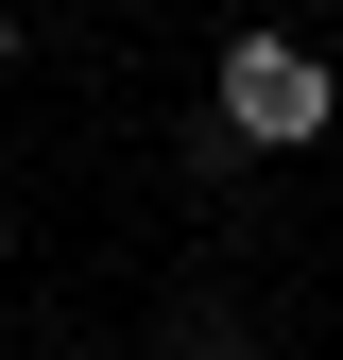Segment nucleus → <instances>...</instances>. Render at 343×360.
<instances>
[{
  "label": "nucleus",
  "instance_id": "nucleus-1",
  "mask_svg": "<svg viewBox=\"0 0 343 360\" xmlns=\"http://www.w3.org/2000/svg\"><path fill=\"white\" fill-rule=\"evenodd\" d=\"M343 120V69L309 52V34H224V138H257V155H309Z\"/></svg>",
  "mask_w": 343,
  "mask_h": 360
},
{
  "label": "nucleus",
  "instance_id": "nucleus-2",
  "mask_svg": "<svg viewBox=\"0 0 343 360\" xmlns=\"http://www.w3.org/2000/svg\"><path fill=\"white\" fill-rule=\"evenodd\" d=\"M0 257H18V189H0Z\"/></svg>",
  "mask_w": 343,
  "mask_h": 360
}]
</instances>
